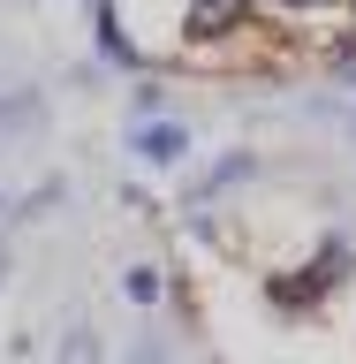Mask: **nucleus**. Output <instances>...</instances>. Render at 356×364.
Returning <instances> with one entry per match:
<instances>
[{
    "mask_svg": "<svg viewBox=\"0 0 356 364\" xmlns=\"http://www.w3.org/2000/svg\"><path fill=\"white\" fill-rule=\"evenodd\" d=\"M235 8H243V0H190V38L227 31V23H235Z\"/></svg>",
    "mask_w": 356,
    "mask_h": 364,
    "instance_id": "f257e3e1",
    "label": "nucleus"
},
{
    "mask_svg": "<svg viewBox=\"0 0 356 364\" xmlns=\"http://www.w3.org/2000/svg\"><path fill=\"white\" fill-rule=\"evenodd\" d=\"M136 144H144V159H175L182 152V129H175V122H159V129H144Z\"/></svg>",
    "mask_w": 356,
    "mask_h": 364,
    "instance_id": "f03ea898",
    "label": "nucleus"
},
{
    "mask_svg": "<svg viewBox=\"0 0 356 364\" xmlns=\"http://www.w3.org/2000/svg\"><path fill=\"white\" fill-rule=\"evenodd\" d=\"M129 296H136V304H152V296H159V273L136 266V273H129Z\"/></svg>",
    "mask_w": 356,
    "mask_h": 364,
    "instance_id": "7ed1b4c3",
    "label": "nucleus"
},
{
    "mask_svg": "<svg viewBox=\"0 0 356 364\" xmlns=\"http://www.w3.org/2000/svg\"><path fill=\"white\" fill-rule=\"evenodd\" d=\"M281 8H318V0H281Z\"/></svg>",
    "mask_w": 356,
    "mask_h": 364,
    "instance_id": "20e7f679",
    "label": "nucleus"
},
{
    "mask_svg": "<svg viewBox=\"0 0 356 364\" xmlns=\"http://www.w3.org/2000/svg\"><path fill=\"white\" fill-rule=\"evenodd\" d=\"M136 364H159V357H136Z\"/></svg>",
    "mask_w": 356,
    "mask_h": 364,
    "instance_id": "39448f33",
    "label": "nucleus"
}]
</instances>
